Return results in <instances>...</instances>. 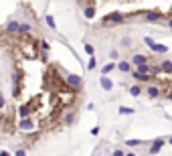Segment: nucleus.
Instances as JSON below:
<instances>
[{
    "mask_svg": "<svg viewBox=\"0 0 172 156\" xmlns=\"http://www.w3.org/2000/svg\"><path fill=\"white\" fill-rule=\"evenodd\" d=\"M126 156H138V154H136V152H128Z\"/></svg>",
    "mask_w": 172,
    "mask_h": 156,
    "instance_id": "72a5a7b5",
    "label": "nucleus"
},
{
    "mask_svg": "<svg viewBox=\"0 0 172 156\" xmlns=\"http://www.w3.org/2000/svg\"><path fill=\"white\" fill-rule=\"evenodd\" d=\"M126 144L132 148V146H140V144H142V140H126Z\"/></svg>",
    "mask_w": 172,
    "mask_h": 156,
    "instance_id": "4be33fe9",
    "label": "nucleus"
},
{
    "mask_svg": "<svg viewBox=\"0 0 172 156\" xmlns=\"http://www.w3.org/2000/svg\"><path fill=\"white\" fill-rule=\"evenodd\" d=\"M85 16L87 18H93V16H95V6H93V4H89V6L85 8Z\"/></svg>",
    "mask_w": 172,
    "mask_h": 156,
    "instance_id": "dca6fc26",
    "label": "nucleus"
},
{
    "mask_svg": "<svg viewBox=\"0 0 172 156\" xmlns=\"http://www.w3.org/2000/svg\"><path fill=\"white\" fill-rule=\"evenodd\" d=\"M166 24H168V28H172V18H168V22H166Z\"/></svg>",
    "mask_w": 172,
    "mask_h": 156,
    "instance_id": "473e14b6",
    "label": "nucleus"
},
{
    "mask_svg": "<svg viewBox=\"0 0 172 156\" xmlns=\"http://www.w3.org/2000/svg\"><path fill=\"white\" fill-rule=\"evenodd\" d=\"M14 156H27V150H22V148L16 150V152H14Z\"/></svg>",
    "mask_w": 172,
    "mask_h": 156,
    "instance_id": "cd10ccee",
    "label": "nucleus"
},
{
    "mask_svg": "<svg viewBox=\"0 0 172 156\" xmlns=\"http://www.w3.org/2000/svg\"><path fill=\"white\" fill-rule=\"evenodd\" d=\"M34 128V122L31 120V118H27V120H20L18 122V130H24V132H28V130Z\"/></svg>",
    "mask_w": 172,
    "mask_h": 156,
    "instance_id": "6e6552de",
    "label": "nucleus"
},
{
    "mask_svg": "<svg viewBox=\"0 0 172 156\" xmlns=\"http://www.w3.org/2000/svg\"><path fill=\"white\" fill-rule=\"evenodd\" d=\"M85 53H87V55H91V57H93V47H91V45H85Z\"/></svg>",
    "mask_w": 172,
    "mask_h": 156,
    "instance_id": "bb28decb",
    "label": "nucleus"
},
{
    "mask_svg": "<svg viewBox=\"0 0 172 156\" xmlns=\"http://www.w3.org/2000/svg\"><path fill=\"white\" fill-rule=\"evenodd\" d=\"M164 138H156V140H154L152 142V146H150V148H148V154L150 156H154V154H158L160 152V148H162V146H164Z\"/></svg>",
    "mask_w": 172,
    "mask_h": 156,
    "instance_id": "39448f33",
    "label": "nucleus"
},
{
    "mask_svg": "<svg viewBox=\"0 0 172 156\" xmlns=\"http://www.w3.org/2000/svg\"><path fill=\"white\" fill-rule=\"evenodd\" d=\"M99 85L105 89V91H112V89H113V83H112V79H109L107 75H101V77H99Z\"/></svg>",
    "mask_w": 172,
    "mask_h": 156,
    "instance_id": "0eeeda50",
    "label": "nucleus"
},
{
    "mask_svg": "<svg viewBox=\"0 0 172 156\" xmlns=\"http://www.w3.org/2000/svg\"><path fill=\"white\" fill-rule=\"evenodd\" d=\"M168 142H170V144H172V138H170V140H168Z\"/></svg>",
    "mask_w": 172,
    "mask_h": 156,
    "instance_id": "f704fd0d",
    "label": "nucleus"
},
{
    "mask_svg": "<svg viewBox=\"0 0 172 156\" xmlns=\"http://www.w3.org/2000/svg\"><path fill=\"white\" fill-rule=\"evenodd\" d=\"M18 115H20V120H27L28 115H31V108H28V106H22V108L18 109Z\"/></svg>",
    "mask_w": 172,
    "mask_h": 156,
    "instance_id": "ddd939ff",
    "label": "nucleus"
},
{
    "mask_svg": "<svg viewBox=\"0 0 172 156\" xmlns=\"http://www.w3.org/2000/svg\"><path fill=\"white\" fill-rule=\"evenodd\" d=\"M144 45H146V47H150V49H154V45H156V43H154L152 37H146V39H144Z\"/></svg>",
    "mask_w": 172,
    "mask_h": 156,
    "instance_id": "6ab92c4d",
    "label": "nucleus"
},
{
    "mask_svg": "<svg viewBox=\"0 0 172 156\" xmlns=\"http://www.w3.org/2000/svg\"><path fill=\"white\" fill-rule=\"evenodd\" d=\"M144 18H146V21H150V22L160 21V18H162V12H158V10H152V12H146Z\"/></svg>",
    "mask_w": 172,
    "mask_h": 156,
    "instance_id": "1a4fd4ad",
    "label": "nucleus"
},
{
    "mask_svg": "<svg viewBox=\"0 0 172 156\" xmlns=\"http://www.w3.org/2000/svg\"><path fill=\"white\" fill-rule=\"evenodd\" d=\"M0 156H10V154H8L6 150H2V152H0Z\"/></svg>",
    "mask_w": 172,
    "mask_h": 156,
    "instance_id": "2f4dec72",
    "label": "nucleus"
},
{
    "mask_svg": "<svg viewBox=\"0 0 172 156\" xmlns=\"http://www.w3.org/2000/svg\"><path fill=\"white\" fill-rule=\"evenodd\" d=\"M119 114L130 115V114H134V108H126V106H122V108H119Z\"/></svg>",
    "mask_w": 172,
    "mask_h": 156,
    "instance_id": "a211bd4d",
    "label": "nucleus"
},
{
    "mask_svg": "<svg viewBox=\"0 0 172 156\" xmlns=\"http://www.w3.org/2000/svg\"><path fill=\"white\" fill-rule=\"evenodd\" d=\"M0 108H4V97L0 95Z\"/></svg>",
    "mask_w": 172,
    "mask_h": 156,
    "instance_id": "7c9ffc66",
    "label": "nucleus"
},
{
    "mask_svg": "<svg viewBox=\"0 0 172 156\" xmlns=\"http://www.w3.org/2000/svg\"><path fill=\"white\" fill-rule=\"evenodd\" d=\"M65 81H67V85L71 87V91H81V89H83V79H81L79 75L65 73Z\"/></svg>",
    "mask_w": 172,
    "mask_h": 156,
    "instance_id": "f257e3e1",
    "label": "nucleus"
},
{
    "mask_svg": "<svg viewBox=\"0 0 172 156\" xmlns=\"http://www.w3.org/2000/svg\"><path fill=\"white\" fill-rule=\"evenodd\" d=\"M122 21H124V14L122 12H109L107 16H103V21L101 22L107 27V24H118V22H122Z\"/></svg>",
    "mask_w": 172,
    "mask_h": 156,
    "instance_id": "7ed1b4c3",
    "label": "nucleus"
},
{
    "mask_svg": "<svg viewBox=\"0 0 172 156\" xmlns=\"http://www.w3.org/2000/svg\"><path fill=\"white\" fill-rule=\"evenodd\" d=\"M73 120H75V115H73V114L65 115V122H67V124H69V122H73Z\"/></svg>",
    "mask_w": 172,
    "mask_h": 156,
    "instance_id": "c85d7f7f",
    "label": "nucleus"
},
{
    "mask_svg": "<svg viewBox=\"0 0 172 156\" xmlns=\"http://www.w3.org/2000/svg\"><path fill=\"white\" fill-rule=\"evenodd\" d=\"M144 91H146V95H148L150 99H156V97H160V93H162L164 89H160L158 85H154V83H148Z\"/></svg>",
    "mask_w": 172,
    "mask_h": 156,
    "instance_id": "20e7f679",
    "label": "nucleus"
},
{
    "mask_svg": "<svg viewBox=\"0 0 172 156\" xmlns=\"http://www.w3.org/2000/svg\"><path fill=\"white\" fill-rule=\"evenodd\" d=\"M142 91H144V89H142V85H132V87H130V95H134V97H138Z\"/></svg>",
    "mask_w": 172,
    "mask_h": 156,
    "instance_id": "2eb2a0df",
    "label": "nucleus"
},
{
    "mask_svg": "<svg viewBox=\"0 0 172 156\" xmlns=\"http://www.w3.org/2000/svg\"><path fill=\"white\" fill-rule=\"evenodd\" d=\"M39 43H41V49H43V53H47V51L51 49V45H49L47 41H39Z\"/></svg>",
    "mask_w": 172,
    "mask_h": 156,
    "instance_id": "412c9836",
    "label": "nucleus"
},
{
    "mask_svg": "<svg viewBox=\"0 0 172 156\" xmlns=\"http://www.w3.org/2000/svg\"><path fill=\"white\" fill-rule=\"evenodd\" d=\"M113 156H126V152L122 148H115V152H113Z\"/></svg>",
    "mask_w": 172,
    "mask_h": 156,
    "instance_id": "a878e982",
    "label": "nucleus"
},
{
    "mask_svg": "<svg viewBox=\"0 0 172 156\" xmlns=\"http://www.w3.org/2000/svg\"><path fill=\"white\" fill-rule=\"evenodd\" d=\"M47 24H49L51 28H55V18L51 16V14H47Z\"/></svg>",
    "mask_w": 172,
    "mask_h": 156,
    "instance_id": "5701e85b",
    "label": "nucleus"
},
{
    "mask_svg": "<svg viewBox=\"0 0 172 156\" xmlns=\"http://www.w3.org/2000/svg\"><path fill=\"white\" fill-rule=\"evenodd\" d=\"M113 69H115V63H107V65H103V69H101V75H107V73H112Z\"/></svg>",
    "mask_w": 172,
    "mask_h": 156,
    "instance_id": "4468645a",
    "label": "nucleus"
},
{
    "mask_svg": "<svg viewBox=\"0 0 172 156\" xmlns=\"http://www.w3.org/2000/svg\"><path fill=\"white\" fill-rule=\"evenodd\" d=\"M6 31L8 33H28V31H31V24H27V22H24V24H20V22H16V21H10L6 24Z\"/></svg>",
    "mask_w": 172,
    "mask_h": 156,
    "instance_id": "f03ea898",
    "label": "nucleus"
},
{
    "mask_svg": "<svg viewBox=\"0 0 172 156\" xmlns=\"http://www.w3.org/2000/svg\"><path fill=\"white\" fill-rule=\"evenodd\" d=\"M122 45H124V47H130V45H132V39H130V37H124V39H122Z\"/></svg>",
    "mask_w": 172,
    "mask_h": 156,
    "instance_id": "393cba45",
    "label": "nucleus"
},
{
    "mask_svg": "<svg viewBox=\"0 0 172 156\" xmlns=\"http://www.w3.org/2000/svg\"><path fill=\"white\" fill-rule=\"evenodd\" d=\"M97 61H95V57H89V63H87V69H95Z\"/></svg>",
    "mask_w": 172,
    "mask_h": 156,
    "instance_id": "aec40b11",
    "label": "nucleus"
},
{
    "mask_svg": "<svg viewBox=\"0 0 172 156\" xmlns=\"http://www.w3.org/2000/svg\"><path fill=\"white\" fill-rule=\"evenodd\" d=\"M152 51H154V53H166V51H168V47H166V45H158V43H156Z\"/></svg>",
    "mask_w": 172,
    "mask_h": 156,
    "instance_id": "f3484780",
    "label": "nucleus"
},
{
    "mask_svg": "<svg viewBox=\"0 0 172 156\" xmlns=\"http://www.w3.org/2000/svg\"><path fill=\"white\" fill-rule=\"evenodd\" d=\"M118 69L122 73H132V63L130 61H119L118 63Z\"/></svg>",
    "mask_w": 172,
    "mask_h": 156,
    "instance_id": "9d476101",
    "label": "nucleus"
},
{
    "mask_svg": "<svg viewBox=\"0 0 172 156\" xmlns=\"http://www.w3.org/2000/svg\"><path fill=\"white\" fill-rule=\"evenodd\" d=\"M132 77L136 79V81H142V83H150V81H152V77H146V75H140V73H136L134 69H132Z\"/></svg>",
    "mask_w": 172,
    "mask_h": 156,
    "instance_id": "9b49d317",
    "label": "nucleus"
},
{
    "mask_svg": "<svg viewBox=\"0 0 172 156\" xmlns=\"http://www.w3.org/2000/svg\"><path fill=\"white\" fill-rule=\"evenodd\" d=\"M166 97H168V99L172 102V89H168V93H166Z\"/></svg>",
    "mask_w": 172,
    "mask_h": 156,
    "instance_id": "c756f323",
    "label": "nucleus"
},
{
    "mask_svg": "<svg viewBox=\"0 0 172 156\" xmlns=\"http://www.w3.org/2000/svg\"><path fill=\"white\" fill-rule=\"evenodd\" d=\"M160 69H162L164 73H170L172 75V61H166V59H164V61L160 63Z\"/></svg>",
    "mask_w": 172,
    "mask_h": 156,
    "instance_id": "f8f14e48",
    "label": "nucleus"
},
{
    "mask_svg": "<svg viewBox=\"0 0 172 156\" xmlns=\"http://www.w3.org/2000/svg\"><path fill=\"white\" fill-rule=\"evenodd\" d=\"M109 59H113V63H115V59H119V53L113 49V51H109Z\"/></svg>",
    "mask_w": 172,
    "mask_h": 156,
    "instance_id": "b1692460",
    "label": "nucleus"
},
{
    "mask_svg": "<svg viewBox=\"0 0 172 156\" xmlns=\"http://www.w3.org/2000/svg\"><path fill=\"white\" fill-rule=\"evenodd\" d=\"M132 63L136 65V67H140V65H148V57L146 55H142V53H136L132 57Z\"/></svg>",
    "mask_w": 172,
    "mask_h": 156,
    "instance_id": "423d86ee",
    "label": "nucleus"
}]
</instances>
